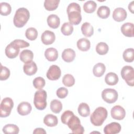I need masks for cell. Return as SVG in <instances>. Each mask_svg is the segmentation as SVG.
I'll use <instances>...</instances> for the list:
<instances>
[{"instance_id": "obj_2", "label": "cell", "mask_w": 134, "mask_h": 134, "mask_svg": "<svg viewBox=\"0 0 134 134\" xmlns=\"http://www.w3.org/2000/svg\"><path fill=\"white\" fill-rule=\"evenodd\" d=\"M29 17L30 13L27 8L24 7L19 8L16 11L14 15V24L17 28H21L27 23Z\"/></svg>"}, {"instance_id": "obj_12", "label": "cell", "mask_w": 134, "mask_h": 134, "mask_svg": "<svg viewBox=\"0 0 134 134\" xmlns=\"http://www.w3.org/2000/svg\"><path fill=\"white\" fill-rule=\"evenodd\" d=\"M120 125L116 122H113L107 124L104 128V132L105 134H115L119 133L121 130Z\"/></svg>"}, {"instance_id": "obj_25", "label": "cell", "mask_w": 134, "mask_h": 134, "mask_svg": "<svg viewBox=\"0 0 134 134\" xmlns=\"http://www.w3.org/2000/svg\"><path fill=\"white\" fill-rule=\"evenodd\" d=\"M81 31L85 37H90L92 36L94 34L93 27L88 22L83 23L81 26Z\"/></svg>"}, {"instance_id": "obj_30", "label": "cell", "mask_w": 134, "mask_h": 134, "mask_svg": "<svg viewBox=\"0 0 134 134\" xmlns=\"http://www.w3.org/2000/svg\"><path fill=\"white\" fill-rule=\"evenodd\" d=\"M110 10L108 7L106 6H101L99 7L97 11L98 16L103 19L107 18L110 15Z\"/></svg>"}, {"instance_id": "obj_1", "label": "cell", "mask_w": 134, "mask_h": 134, "mask_svg": "<svg viewBox=\"0 0 134 134\" xmlns=\"http://www.w3.org/2000/svg\"><path fill=\"white\" fill-rule=\"evenodd\" d=\"M68 15L69 23L74 25H79L82 20V16L81 14V7L76 3H70L66 9Z\"/></svg>"}, {"instance_id": "obj_3", "label": "cell", "mask_w": 134, "mask_h": 134, "mask_svg": "<svg viewBox=\"0 0 134 134\" xmlns=\"http://www.w3.org/2000/svg\"><path fill=\"white\" fill-rule=\"evenodd\" d=\"M108 113L103 107H98L93 111L90 116L91 123L95 126H101L107 117Z\"/></svg>"}, {"instance_id": "obj_42", "label": "cell", "mask_w": 134, "mask_h": 134, "mask_svg": "<svg viewBox=\"0 0 134 134\" xmlns=\"http://www.w3.org/2000/svg\"><path fill=\"white\" fill-rule=\"evenodd\" d=\"M12 43L19 49L28 47L29 46V43L28 42L21 39H15L13 41Z\"/></svg>"}, {"instance_id": "obj_39", "label": "cell", "mask_w": 134, "mask_h": 134, "mask_svg": "<svg viewBox=\"0 0 134 134\" xmlns=\"http://www.w3.org/2000/svg\"><path fill=\"white\" fill-rule=\"evenodd\" d=\"M33 85L35 88L40 90L45 86L46 82L44 79L40 76L36 77L33 80Z\"/></svg>"}, {"instance_id": "obj_7", "label": "cell", "mask_w": 134, "mask_h": 134, "mask_svg": "<svg viewBox=\"0 0 134 134\" xmlns=\"http://www.w3.org/2000/svg\"><path fill=\"white\" fill-rule=\"evenodd\" d=\"M120 74L122 78L128 85H134V69L131 66H124L121 70Z\"/></svg>"}, {"instance_id": "obj_11", "label": "cell", "mask_w": 134, "mask_h": 134, "mask_svg": "<svg viewBox=\"0 0 134 134\" xmlns=\"http://www.w3.org/2000/svg\"><path fill=\"white\" fill-rule=\"evenodd\" d=\"M55 39V36L53 32L50 30L44 31L41 35V40L42 43L46 45L53 43Z\"/></svg>"}, {"instance_id": "obj_35", "label": "cell", "mask_w": 134, "mask_h": 134, "mask_svg": "<svg viewBox=\"0 0 134 134\" xmlns=\"http://www.w3.org/2000/svg\"><path fill=\"white\" fill-rule=\"evenodd\" d=\"M26 37L30 40H35L37 39L38 36V31L35 28H28L25 32Z\"/></svg>"}, {"instance_id": "obj_21", "label": "cell", "mask_w": 134, "mask_h": 134, "mask_svg": "<svg viewBox=\"0 0 134 134\" xmlns=\"http://www.w3.org/2000/svg\"><path fill=\"white\" fill-rule=\"evenodd\" d=\"M20 60L24 62L25 63L31 62L32 61L34 58V53L33 52L28 49H25L23 50L19 55Z\"/></svg>"}, {"instance_id": "obj_44", "label": "cell", "mask_w": 134, "mask_h": 134, "mask_svg": "<svg viewBox=\"0 0 134 134\" xmlns=\"http://www.w3.org/2000/svg\"><path fill=\"white\" fill-rule=\"evenodd\" d=\"M33 133H46V131L43 128H37L34 130Z\"/></svg>"}, {"instance_id": "obj_41", "label": "cell", "mask_w": 134, "mask_h": 134, "mask_svg": "<svg viewBox=\"0 0 134 134\" xmlns=\"http://www.w3.org/2000/svg\"><path fill=\"white\" fill-rule=\"evenodd\" d=\"M73 115H74L73 112L71 110H67L64 111V113L62 114L61 117V120L62 122L65 125H66L68 120Z\"/></svg>"}, {"instance_id": "obj_6", "label": "cell", "mask_w": 134, "mask_h": 134, "mask_svg": "<svg viewBox=\"0 0 134 134\" xmlns=\"http://www.w3.org/2000/svg\"><path fill=\"white\" fill-rule=\"evenodd\" d=\"M14 106L13 99L10 97H5L1 102L0 106L1 117H6L8 116Z\"/></svg>"}, {"instance_id": "obj_29", "label": "cell", "mask_w": 134, "mask_h": 134, "mask_svg": "<svg viewBox=\"0 0 134 134\" xmlns=\"http://www.w3.org/2000/svg\"><path fill=\"white\" fill-rule=\"evenodd\" d=\"M59 3V0H45L44 7L47 10L52 11L57 8Z\"/></svg>"}, {"instance_id": "obj_23", "label": "cell", "mask_w": 134, "mask_h": 134, "mask_svg": "<svg viewBox=\"0 0 134 134\" xmlns=\"http://www.w3.org/2000/svg\"><path fill=\"white\" fill-rule=\"evenodd\" d=\"M77 47L82 51H87L90 49V41L86 38H81L77 41Z\"/></svg>"}, {"instance_id": "obj_27", "label": "cell", "mask_w": 134, "mask_h": 134, "mask_svg": "<svg viewBox=\"0 0 134 134\" xmlns=\"http://www.w3.org/2000/svg\"><path fill=\"white\" fill-rule=\"evenodd\" d=\"M78 113L82 117H86L90 114V108L89 106L85 103H81L77 108Z\"/></svg>"}, {"instance_id": "obj_15", "label": "cell", "mask_w": 134, "mask_h": 134, "mask_svg": "<svg viewBox=\"0 0 134 134\" xmlns=\"http://www.w3.org/2000/svg\"><path fill=\"white\" fill-rule=\"evenodd\" d=\"M32 110L30 104L27 102H23L19 104L17 107V112L21 116H26L29 114Z\"/></svg>"}, {"instance_id": "obj_13", "label": "cell", "mask_w": 134, "mask_h": 134, "mask_svg": "<svg viewBox=\"0 0 134 134\" xmlns=\"http://www.w3.org/2000/svg\"><path fill=\"white\" fill-rule=\"evenodd\" d=\"M127 13L126 10L121 7H118L113 11V18L118 22L124 21L127 17Z\"/></svg>"}, {"instance_id": "obj_31", "label": "cell", "mask_w": 134, "mask_h": 134, "mask_svg": "<svg viewBox=\"0 0 134 134\" xmlns=\"http://www.w3.org/2000/svg\"><path fill=\"white\" fill-rule=\"evenodd\" d=\"M50 109L51 111L55 114L59 113L62 109V103L58 99H53L50 103Z\"/></svg>"}, {"instance_id": "obj_9", "label": "cell", "mask_w": 134, "mask_h": 134, "mask_svg": "<svg viewBox=\"0 0 134 134\" xmlns=\"http://www.w3.org/2000/svg\"><path fill=\"white\" fill-rule=\"evenodd\" d=\"M61 75L60 68L57 65H52L50 66L47 72V78L51 81L58 80Z\"/></svg>"}, {"instance_id": "obj_19", "label": "cell", "mask_w": 134, "mask_h": 134, "mask_svg": "<svg viewBox=\"0 0 134 134\" xmlns=\"http://www.w3.org/2000/svg\"><path fill=\"white\" fill-rule=\"evenodd\" d=\"M47 21L48 26L53 29L58 28L60 24V19L59 17L55 14H51L49 15Z\"/></svg>"}, {"instance_id": "obj_28", "label": "cell", "mask_w": 134, "mask_h": 134, "mask_svg": "<svg viewBox=\"0 0 134 134\" xmlns=\"http://www.w3.org/2000/svg\"><path fill=\"white\" fill-rule=\"evenodd\" d=\"M19 131L18 127L14 124H7L3 128V132L6 134H17Z\"/></svg>"}, {"instance_id": "obj_34", "label": "cell", "mask_w": 134, "mask_h": 134, "mask_svg": "<svg viewBox=\"0 0 134 134\" xmlns=\"http://www.w3.org/2000/svg\"><path fill=\"white\" fill-rule=\"evenodd\" d=\"M108 49L109 47L105 42H99L96 46V51L99 55L106 54L108 52Z\"/></svg>"}, {"instance_id": "obj_10", "label": "cell", "mask_w": 134, "mask_h": 134, "mask_svg": "<svg viewBox=\"0 0 134 134\" xmlns=\"http://www.w3.org/2000/svg\"><path fill=\"white\" fill-rule=\"evenodd\" d=\"M110 113L113 118L119 120L123 119L126 116L125 109L120 105L114 106L111 109Z\"/></svg>"}, {"instance_id": "obj_40", "label": "cell", "mask_w": 134, "mask_h": 134, "mask_svg": "<svg viewBox=\"0 0 134 134\" xmlns=\"http://www.w3.org/2000/svg\"><path fill=\"white\" fill-rule=\"evenodd\" d=\"M10 76V70L1 64V69L0 73V80L1 81L6 80Z\"/></svg>"}, {"instance_id": "obj_38", "label": "cell", "mask_w": 134, "mask_h": 134, "mask_svg": "<svg viewBox=\"0 0 134 134\" xmlns=\"http://www.w3.org/2000/svg\"><path fill=\"white\" fill-rule=\"evenodd\" d=\"M62 83L65 86L71 87L75 83L74 77L70 74H66L63 77Z\"/></svg>"}, {"instance_id": "obj_16", "label": "cell", "mask_w": 134, "mask_h": 134, "mask_svg": "<svg viewBox=\"0 0 134 134\" xmlns=\"http://www.w3.org/2000/svg\"><path fill=\"white\" fill-rule=\"evenodd\" d=\"M24 73L29 76L35 74L37 71V66L36 63L34 61H31L24 64L23 66Z\"/></svg>"}, {"instance_id": "obj_26", "label": "cell", "mask_w": 134, "mask_h": 134, "mask_svg": "<svg viewBox=\"0 0 134 134\" xmlns=\"http://www.w3.org/2000/svg\"><path fill=\"white\" fill-rule=\"evenodd\" d=\"M106 67L104 64L102 63H98L96 64L93 69V74L96 77L102 76L105 73Z\"/></svg>"}, {"instance_id": "obj_22", "label": "cell", "mask_w": 134, "mask_h": 134, "mask_svg": "<svg viewBox=\"0 0 134 134\" xmlns=\"http://www.w3.org/2000/svg\"><path fill=\"white\" fill-rule=\"evenodd\" d=\"M43 122L48 127H54L57 125L58 120L56 116L52 114H48L44 116Z\"/></svg>"}, {"instance_id": "obj_17", "label": "cell", "mask_w": 134, "mask_h": 134, "mask_svg": "<svg viewBox=\"0 0 134 134\" xmlns=\"http://www.w3.org/2000/svg\"><path fill=\"white\" fill-rule=\"evenodd\" d=\"M122 34L128 37H133V24L131 23H126L124 24L121 28Z\"/></svg>"}, {"instance_id": "obj_45", "label": "cell", "mask_w": 134, "mask_h": 134, "mask_svg": "<svg viewBox=\"0 0 134 134\" xmlns=\"http://www.w3.org/2000/svg\"><path fill=\"white\" fill-rule=\"evenodd\" d=\"M133 1H132L131 3H129V4L128 5V9L131 12V13L132 14L134 13V12H133L134 7H133Z\"/></svg>"}, {"instance_id": "obj_8", "label": "cell", "mask_w": 134, "mask_h": 134, "mask_svg": "<svg viewBox=\"0 0 134 134\" xmlns=\"http://www.w3.org/2000/svg\"><path fill=\"white\" fill-rule=\"evenodd\" d=\"M118 96L117 92L113 88H106L102 92L103 99L109 104L115 103L117 100Z\"/></svg>"}, {"instance_id": "obj_4", "label": "cell", "mask_w": 134, "mask_h": 134, "mask_svg": "<svg viewBox=\"0 0 134 134\" xmlns=\"http://www.w3.org/2000/svg\"><path fill=\"white\" fill-rule=\"evenodd\" d=\"M47 92L45 90H40L35 92L34 104L38 110H43L47 106Z\"/></svg>"}, {"instance_id": "obj_36", "label": "cell", "mask_w": 134, "mask_h": 134, "mask_svg": "<svg viewBox=\"0 0 134 134\" xmlns=\"http://www.w3.org/2000/svg\"><path fill=\"white\" fill-rule=\"evenodd\" d=\"M61 32L65 36H69L73 31V27L72 24L69 22L64 23L61 28Z\"/></svg>"}, {"instance_id": "obj_5", "label": "cell", "mask_w": 134, "mask_h": 134, "mask_svg": "<svg viewBox=\"0 0 134 134\" xmlns=\"http://www.w3.org/2000/svg\"><path fill=\"white\" fill-rule=\"evenodd\" d=\"M66 125L73 133L83 134L84 132V127L81 125L80 119L74 115L70 118Z\"/></svg>"}, {"instance_id": "obj_37", "label": "cell", "mask_w": 134, "mask_h": 134, "mask_svg": "<svg viewBox=\"0 0 134 134\" xmlns=\"http://www.w3.org/2000/svg\"><path fill=\"white\" fill-rule=\"evenodd\" d=\"M12 7L9 4L6 2L0 3V14L3 16H7L11 13Z\"/></svg>"}, {"instance_id": "obj_18", "label": "cell", "mask_w": 134, "mask_h": 134, "mask_svg": "<svg viewBox=\"0 0 134 134\" xmlns=\"http://www.w3.org/2000/svg\"><path fill=\"white\" fill-rule=\"evenodd\" d=\"M75 52L74 50L71 48L65 49L62 53V59L66 62H71L73 61L75 57Z\"/></svg>"}, {"instance_id": "obj_43", "label": "cell", "mask_w": 134, "mask_h": 134, "mask_svg": "<svg viewBox=\"0 0 134 134\" xmlns=\"http://www.w3.org/2000/svg\"><path fill=\"white\" fill-rule=\"evenodd\" d=\"M56 94L59 98H64L68 94V90L64 87H61L57 90Z\"/></svg>"}, {"instance_id": "obj_14", "label": "cell", "mask_w": 134, "mask_h": 134, "mask_svg": "<svg viewBox=\"0 0 134 134\" xmlns=\"http://www.w3.org/2000/svg\"><path fill=\"white\" fill-rule=\"evenodd\" d=\"M19 49V48H17L11 42L8 44L5 48V54L8 58L14 59L18 55Z\"/></svg>"}, {"instance_id": "obj_24", "label": "cell", "mask_w": 134, "mask_h": 134, "mask_svg": "<svg viewBox=\"0 0 134 134\" xmlns=\"http://www.w3.org/2000/svg\"><path fill=\"white\" fill-rule=\"evenodd\" d=\"M119 81L117 75L114 72L108 73L105 77V81L107 85H115L117 84Z\"/></svg>"}, {"instance_id": "obj_32", "label": "cell", "mask_w": 134, "mask_h": 134, "mask_svg": "<svg viewBox=\"0 0 134 134\" xmlns=\"http://www.w3.org/2000/svg\"><path fill=\"white\" fill-rule=\"evenodd\" d=\"M97 7L96 3L93 1H88L83 5V9L87 13H92L94 12Z\"/></svg>"}, {"instance_id": "obj_33", "label": "cell", "mask_w": 134, "mask_h": 134, "mask_svg": "<svg viewBox=\"0 0 134 134\" xmlns=\"http://www.w3.org/2000/svg\"><path fill=\"white\" fill-rule=\"evenodd\" d=\"M123 59L127 62H132L134 59V49L128 48L123 52Z\"/></svg>"}, {"instance_id": "obj_20", "label": "cell", "mask_w": 134, "mask_h": 134, "mask_svg": "<svg viewBox=\"0 0 134 134\" xmlns=\"http://www.w3.org/2000/svg\"><path fill=\"white\" fill-rule=\"evenodd\" d=\"M46 58L49 61H54L58 57V52L56 49L54 48H49L44 52Z\"/></svg>"}]
</instances>
